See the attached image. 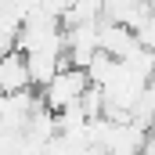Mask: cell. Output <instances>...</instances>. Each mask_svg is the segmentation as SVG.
I'll return each mask as SVG.
<instances>
[{"label": "cell", "instance_id": "6da1fadb", "mask_svg": "<svg viewBox=\"0 0 155 155\" xmlns=\"http://www.w3.org/2000/svg\"><path fill=\"white\" fill-rule=\"evenodd\" d=\"M87 83H90V79H87V69H83V65H72V61H65L54 76L40 87V101H43L51 112L69 108V105H79Z\"/></svg>", "mask_w": 155, "mask_h": 155}, {"label": "cell", "instance_id": "3957f363", "mask_svg": "<svg viewBox=\"0 0 155 155\" xmlns=\"http://www.w3.org/2000/svg\"><path fill=\"white\" fill-rule=\"evenodd\" d=\"M22 87H33V83H29L25 54H22L18 47H7V51H0V94L22 90Z\"/></svg>", "mask_w": 155, "mask_h": 155}, {"label": "cell", "instance_id": "277c9868", "mask_svg": "<svg viewBox=\"0 0 155 155\" xmlns=\"http://www.w3.org/2000/svg\"><path fill=\"white\" fill-rule=\"evenodd\" d=\"M141 152L155 155V116L148 119V126H144V137H141Z\"/></svg>", "mask_w": 155, "mask_h": 155}, {"label": "cell", "instance_id": "7a4b0ae2", "mask_svg": "<svg viewBox=\"0 0 155 155\" xmlns=\"http://www.w3.org/2000/svg\"><path fill=\"white\" fill-rule=\"evenodd\" d=\"M22 54H25V65H29V83L36 90L65 65V47H40V51H22Z\"/></svg>", "mask_w": 155, "mask_h": 155}]
</instances>
